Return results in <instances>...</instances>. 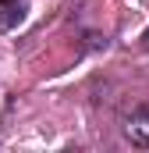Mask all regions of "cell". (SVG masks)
Wrapping results in <instances>:
<instances>
[{
	"mask_svg": "<svg viewBox=\"0 0 149 153\" xmlns=\"http://www.w3.org/2000/svg\"><path fill=\"white\" fill-rule=\"evenodd\" d=\"M142 46H146V50H149V29H146V32H142Z\"/></svg>",
	"mask_w": 149,
	"mask_h": 153,
	"instance_id": "obj_2",
	"label": "cell"
},
{
	"mask_svg": "<svg viewBox=\"0 0 149 153\" xmlns=\"http://www.w3.org/2000/svg\"><path fill=\"white\" fill-rule=\"evenodd\" d=\"M124 135H128L135 146H149V107L131 111V117L124 121Z\"/></svg>",
	"mask_w": 149,
	"mask_h": 153,
	"instance_id": "obj_1",
	"label": "cell"
}]
</instances>
